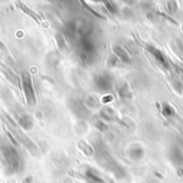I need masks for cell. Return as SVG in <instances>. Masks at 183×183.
I'll list each match as a JSON object with an SVG mask.
<instances>
[{"instance_id":"cell-6","label":"cell","mask_w":183,"mask_h":183,"mask_svg":"<svg viewBox=\"0 0 183 183\" xmlns=\"http://www.w3.org/2000/svg\"><path fill=\"white\" fill-rule=\"evenodd\" d=\"M105 5H106V8L109 10V12H112V13H116L117 12V7L112 5V2H105Z\"/></svg>"},{"instance_id":"cell-1","label":"cell","mask_w":183,"mask_h":183,"mask_svg":"<svg viewBox=\"0 0 183 183\" xmlns=\"http://www.w3.org/2000/svg\"><path fill=\"white\" fill-rule=\"evenodd\" d=\"M147 49H148V51H149L150 54L154 57V59H155V60L157 61V62H159L162 67H168V61L166 60L164 54L162 53L161 50H160L159 48H155V47H153V46H148Z\"/></svg>"},{"instance_id":"cell-2","label":"cell","mask_w":183,"mask_h":183,"mask_svg":"<svg viewBox=\"0 0 183 183\" xmlns=\"http://www.w3.org/2000/svg\"><path fill=\"white\" fill-rule=\"evenodd\" d=\"M114 51H115V54H116V56L118 57L119 59H121L123 62H129V61H131V57H129V53H127L122 46L116 45V46L114 47Z\"/></svg>"},{"instance_id":"cell-7","label":"cell","mask_w":183,"mask_h":183,"mask_svg":"<svg viewBox=\"0 0 183 183\" xmlns=\"http://www.w3.org/2000/svg\"><path fill=\"white\" fill-rule=\"evenodd\" d=\"M108 64L109 67H115L117 64V58L115 56H110L109 57V60H108Z\"/></svg>"},{"instance_id":"cell-4","label":"cell","mask_w":183,"mask_h":183,"mask_svg":"<svg viewBox=\"0 0 183 183\" xmlns=\"http://www.w3.org/2000/svg\"><path fill=\"white\" fill-rule=\"evenodd\" d=\"M131 156L135 160H139L143 156V149L141 147H135L131 150Z\"/></svg>"},{"instance_id":"cell-5","label":"cell","mask_w":183,"mask_h":183,"mask_svg":"<svg viewBox=\"0 0 183 183\" xmlns=\"http://www.w3.org/2000/svg\"><path fill=\"white\" fill-rule=\"evenodd\" d=\"M119 95L122 98H132V92L129 89L127 85H123L122 87L119 89Z\"/></svg>"},{"instance_id":"cell-3","label":"cell","mask_w":183,"mask_h":183,"mask_svg":"<svg viewBox=\"0 0 183 183\" xmlns=\"http://www.w3.org/2000/svg\"><path fill=\"white\" fill-rule=\"evenodd\" d=\"M161 110H162V114H163L165 117H167V118H171V117H174V115H176V112H174V107L166 102L162 103Z\"/></svg>"}]
</instances>
